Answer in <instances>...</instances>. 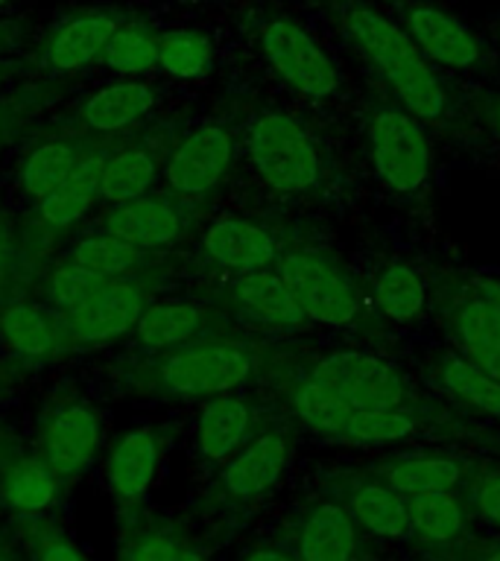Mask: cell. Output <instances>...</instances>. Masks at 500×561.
I'll return each instance as SVG.
<instances>
[{"label":"cell","mask_w":500,"mask_h":561,"mask_svg":"<svg viewBox=\"0 0 500 561\" xmlns=\"http://www.w3.org/2000/svg\"><path fill=\"white\" fill-rule=\"evenodd\" d=\"M73 167H77V152L68 144H44V147L33 149L24 161L21 187L42 202L68 179Z\"/></svg>","instance_id":"e575fe53"},{"label":"cell","mask_w":500,"mask_h":561,"mask_svg":"<svg viewBox=\"0 0 500 561\" xmlns=\"http://www.w3.org/2000/svg\"><path fill=\"white\" fill-rule=\"evenodd\" d=\"M316 383L331 389L345 407L360 410H395L407 403L404 377L386 359L363 351H337L316 363L310 371Z\"/></svg>","instance_id":"52a82bcc"},{"label":"cell","mask_w":500,"mask_h":561,"mask_svg":"<svg viewBox=\"0 0 500 561\" xmlns=\"http://www.w3.org/2000/svg\"><path fill=\"white\" fill-rule=\"evenodd\" d=\"M436 380L451 398H456L465 407L495 415L500 419V380L482 371L477 363L463 357L459 351H447L436 363Z\"/></svg>","instance_id":"ffe728a7"},{"label":"cell","mask_w":500,"mask_h":561,"mask_svg":"<svg viewBox=\"0 0 500 561\" xmlns=\"http://www.w3.org/2000/svg\"><path fill=\"white\" fill-rule=\"evenodd\" d=\"M447 333L463 357L500 380V284L468 280L447 305Z\"/></svg>","instance_id":"ba28073f"},{"label":"cell","mask_w":500,"mask_h":561,"mask_svg":"<svg viewBox=\"0 0 500 561\" xmlns=\"http://www.w3.org/2000/svg\"><path fill=\"white\" fill-rule=\"evenodd\" d=\"M105 284H109V280L94 275V272L82 270L77 263H70V266H61V270L53 272L50 296L53 301L59 307H65L68 313H79L82 307L91 305V301L103 293Z\"/></svg>","instance_id":"74e56055"},{"label":"cell","mask_w":500,"mask_h":561,"mask_svg":"<svg viewBox=\"0 0 500 561\" xmlns=\"http://www.w3.org/2000/svg\"><path fill=\"white\" fill-rule=\"evenodd\" d=\"M351 517L363 529L380 538H404L410 533V515H407V497L393 491L386 482L363 485L351 497Z\"/></svg>","instance_id":"484cf974"},{"label":"cell","mask_w":500,"mask_h":561,"mask_svg":"<svg viewBox=\"0 0 500 561\" xmlns=\"http://www.w3.org/2000/svg\"><path fill=\"white\" fill-rule=\"evenodd\" d=\"M258 50L272 73L298 96L328 100L342 88L340 65L319 38L293 18H263L258 26Z\"/></svg>","instance_id":"7a4b0ae2"},{"label":"cell","mask_w":500,"mask_h":561,"mask_svg":"<svg viewBox=\"0 0 500 561\" xmlns=\"http://www.w3.org/2000/svg\"><path fill=\"white\" fill-rule=\"evenodd\" d=\"M231 164V135L223 126H205L182 140L167 164V182L179 193H205Z\"/></svg>","instance_id":"30bf717a"},{"label":"cell","mask_w":500,"mask_h":561,"mask_svg":"<svg viewBox=\"0 0 500 561\" xmlns=\"http://www.w3.org/2000/svg\"><path fill=\"white\" fill-rule=\"evenodd\" d=\"M117 26H121L117 18L109 15V12H82V15H73L53 33V38L44 47V61L53 70H59V73L86 68L94 59H100L105 42L112 38Z\"/></svg>","instance_id":"4fadbf2b"},{"label":"cell","mask_w":500,"mask_h":561,"mask_svg":"<svg viewBox=\"0 0 500 561\" xmlns=\"http://www.w3.org/2000/svg\"><path fill=\"white\" fill-rule=\"evenodd\" d=\"M121 561H205L196 547L188 538L175 533H147L123 550Z\"/></svg>","instance_id":"f35d334b"},{"label":"cell","mask_w":500,"mask_h":561,"mask_svg":"<svg viewBox=\"0 0 500 561\" xmlns=\"http://www.w3.org/2000/svg\"><path fill=\"white\" fill-rule=\"evenodd\" d=\"M486 561H500V547H498V550H495V552H491V556H489V559H486Z\"/></svg>","instance_id":"bcb514c9"},{"label":"cell","mask_w":500,"mask_h":561,"mask_svg":"<svg viewBox=\"0 0 500 561\" xmlns=\"http://www.w3.org/2000/svg\"><path fill=\"white\" fill-rule=\"evenodd\" d=\"M0 561H9V556H7V547H3V541H0Z\"/></svg>","instance_id":"f6af8a7d"},{"label":"cell","mask_w":500,"mask_h":561,"mask_svg":"<svg viewBox=\"0 0 500 561\" xmlns=\"http://www.w3.org/2000/svg\"><path fill=\"white\" fill-rule=\"evenodd\" d=\"M0 79H3V68H0Z\"/></svg>","instance_id":"c3c4849f"},{"label":"cell","mask_w":500,"mask_h":561,"mask_svg":"<svg viewBox=\"0 0 500 561\" xmlns=\"http://www.w3.org/2000/svg\"><path fill=\"white\" fill-rule=\"evenodd\" d=\"M0 44H3V35H0Z\"/></svg>","instance_id":"681fc988"},{"label":"cell","mask_w":500,"mask_h":561,"mask_svg":"<svg viewBox=\"0 0 500 561\" xmlns=\"http://www.w3.org/2000/svg\"><path fill=\"white\" fill-rule=\"evenodd\" d=\"M156 179V161L144 149H123L103 164L100 173V196L114 205L140 199Z\"/></svg>","instance_id":"83f0119b"},{"label":"cell","mask_w":500,"mask_h":561,"mask_svg":"<svg viewBox=\"0 0 500 561\" xmlns=\"http://www.w3.org/2000/svg\"><path fill=\"white\" fill-rule=\"evenodd\" d=\"M386 12L436 70L468 73L486 59V44L474 26L439 0H393Z\"/></svg>","instance_id":"5b68a950"},{"label":"cell","mask_w":500,"mask_h":561,"mask_svg":"<svg viewBox=\"0 0 500 561\" xmlns=\"http://www.w3.org/2000/svg\"><path fill=\"white\" fill-rule=\"evenodd\" d=\"M211 38L193 30L158 35V68L175 79H200L211 70Z\"/></svg>","instance_id":"f1b7e54d"},{"label":"cell","mask_w":500,"mask_h":561,"mask_svg":"<svg viewBox=\"0 0 500 561\" xmlns=\"http://www.w3.org/2000/svg\"><path fill=\"white\" fill-rule=\"evenodd\" d=\"M366 138L372 164L386 187L395 193H416L428 184L433 147L419 117H412L395 100L377 103L368 112Z\"/></svg>","instance_id":"3957f363"},{"label":"cell","mask_w":500,"mask_h":561,"mask_svg":"<svg viewBox=\"0 0 500 561\" xmlns=\"http://www.w3.org/2000/svg\"><path fill=\"white\" fill-rule=\"evenodd\" d=\"M482 121L495 131V138L500 140V94H491L486 103H482Z\"/></svg>","instance_id":"b9f144b4"},{"label":"cell","mask_w":500,"mask_h":561,"mask_svg":"<svg viewBox=\"0 0 500 561\" xmlns=\"http://www.w3.org/2000/svg\"><path fill=\"white\" fill-rule=\"evenodd\" d=\"M249 156L261 179L279 193H305L319 184L322 158L310 131L284 112L258 114L249 126Z\"/></svg>","instance_id":"277c9868"},{"label":"cell","mask_w":500,"mask_h":561,"mask_svg":"<svg viewBox=\"0 0 500 561\" xmlns=\"http://www.w3.org/2000/svg\"><path fill=\"white\" fill-rule=\"evenodd\" d=\"M100 447V419L88 407H65L44 433V462L56 477H73L94 459Z\"/></svg>","instance_id":"7c38bea8"},{"label":"cell","mask_w":500,"mask_h":561,"mask_svg":"<svg viewBox=\"0 0 500 561\" xmlns=\"http://www.w3.org/2000/svg\"><path fill=\"white\" fill-rule=\"evenodd\" d=\"M372 293H375L377 310L393 322H412L428 301V289L407 263L380 266L375 284H372Z\"/></svg>","instance_id":"4316f807"},{"label":"cell","mask_w":500,"mask_h":561,"mask_svg":"<svg viewBox=\"0 0 500 561\" xmlns=\"http://www.w3.org/2000/svg\"><path fill=\"white\" fill-rule=\"evenodd\" d=\"M182 231V222L167 202L140 196L126 205H114L105 217V234L117 237L135 249H152V245L173 243Z\"/></svg>","instance_id":"2e32d148"},{"label":"cell","mask_w":500,"mask_h":561,"mask_svg":"<svg viewBox=\"0 0 500 561\" xmlns=\"http://www.w3.org/2000/svg\"><path fill=\"white\" fill-rule=\"evenodd\" d=\"M158 471V445L149 430H132L114 447L105 465L109 489L123 506H135L147 497Z\"/></svg>","instance_id":"5bb4252c"},{"label":"cell","mask_w":500,"mask_h":561,"mask_svg":"<svg viewBox=\"0 0 500 561\" xmlns=\"http://www.w3.org/2000/svg\"><path fill=\"white\" fill-rule=\"evenodd\" d=\"M289 445L284 436L266 433L240 447L219 473V485L231 500H254L281 480L287 468Z\"/></svg>","instance_id":"8fae6325"},{"label":"cell","mask_w":500,"mask_h":561,"mask_svg":"<svg viewBox=\"0 0 500 561\" xmlns=\"http://www.w3.org/2000/svg\"><path fill=\"white\" fill-rule=\"evenodd\" d=\"M59 497V477L44 459H24L12 465L0 480V500L18 515H38Z\"/></svg>","instance_id":"603a6c76"},{"label":"cell","mask_w":500,"mask_h":561,"mask_svg":"<svg viewBox=\"0 0 500 561\" xmlns=\"http://www.w3.org/2000/svg\"><path fill=\"white\" fill-rule=\"evenodd\" d=\"M35 561H88L82 552L65 538H42L35 547Z\"/></svg>","instance_id":"60d3db41"},{"label":"cell","mask_w":500,"mask_h":561,"mask_svg":"<svg viewBox=\"0 0 500 561\" xmlns=\"http://www.w3.org/2000/svg\"><path fill=\"white\" fill-rule=\"evenodd\" d=\"M100 173L103 164L88 158V161H77V167L70 170L65 182L42 199V217L50 226H70L79 217H86V210L94 205L100 196Z\"/></svg>","instance_id":"d4e9b609"},{"label":"cell","mask_w":500,"mask_h":561,"mask_svg":"<svg viewBox=\"0 0 500 561\" xmlns=\"http://www.w3.org/2000/svg\"><path fill=\"white\" fill-rule=\"evenodd\" d=\"M333 18L342 38L375 73L401 108L421 123H436L447 114V94L442 73L430 65L410 35L404 33L384 7L375 0H331Z\"/></svg>","instance_id":"6da1fadb"},{"label":"cell","mask_w":500,"mask_h":561,"mask_svg":"<svg viewBox=\"0 0 500 561\" xmlns=\"http://www.w3.org/2000/svg\"><path fill=\"white\" fill-rule=\"evenodd\" d=\"M252 371V359L235 345H200L164 359L161 383L179 394H219L235 389Z\"/></svg>","instance_id":"9c48e42d"},{"label":"cell","mask_w":500,"mask_h":561,"mask_svg":"<svg viewBox=\"0 0 500 561\" xmlns=\"http://www.w3.org/2000/svg\"><path fill=\"white\" fill-rule=\"evenodd\" d=\"M100 59L117 73H147L158 68V35L140 26H117L105 42Z\"/></svg>","instance_id":"d590c367"},{"label":"cell","mask_w":500,"mask_h":561,"mask_svg":"<svg viewBox=\"0 0 500 561\" xmlns=\"http://www.w3.org/2000/svg\"><path fill=\"white\" fill-rule=\"evenodd\" d=\"M243 561H302L298 556L293 552H284V550H272V547H263V550H254L249 552Z\"/></svg>","instance_id":"7bdbcfd3"},{"label":"cell","mask_w":500,"mask_h":561,"mask_svg":"<svg viewBox=\"0 0 500 561\" xmlns=\"http://www.w3.org/2000/svg\"><path fill=\"white\" fill-rule=\"evenodd\" d=\"M474 503L489 524L500 526V473L482 477L474 489Z\"/></svg>","instance_id":"ab89813d"},{"label":"cell","mask_w":500,"mask_h":561,"mask_svg":"<svg viewBox=\"0 0 500 561\" xmlns=\"http://www.w3.org/2000/svg\"><path fill=\"white\" fill-rule=\"evenodd\" d=\"M156 94L152 88L140 82H114V85L100 88L82 105V117L91 129L117 131L126 129L129 123L140 121L149 112Z\"/></svg>","instance_id":"7402d4cb"},{"label":"cell","mask_w":500,"mask_h":561,"mask_svg":"<svg viewBox=\"0 0 500 561\" xmlns=\"http://www.w3.org/2000/svg\"><path fill=\"white\" fill-rule=\"evenodd\" d=\"M140 305V293L132 284L109 280L91 305L70 313V328L79 340H112L138 324Z\"/></svg>","instance_id":"e0dca14e"},{"label":"cell","mask_w":500,"mask_h":561,"mask_svg":"<svg viewBox=\"0 0 500 561\" xmlns=\"http://www.w3.org/2000/svg\"><path fill=\"white\" fill-rule=\"evenodd\" d=\"M0 333L9 348L21 357H44L56 345L53 322L44 310L33 305L9 307L7 313L0 316Z\"/></svg>","instance_id":"4dcf8cb0"},{"label":"cell","mask_w":500,"mask_h":561,"mask_svg":"<svg viewBox=\"0 0 500 561\" xmlns=\"http://www.w3.org/2000/svg\"><path fill=\"white\" fill-rule=\"evenodd\" d=\"M200 328V310L193 305H152L140 313L135 331L149 348H170L191 340Z\"/></svg>","instance_id":"1f68e13d"},{"label":"cell","mask_w":500,"mask_h":561,"mask_svg":"<svg viewBox=\"0 0 500 561\" xmlns=\"http://www.w3.org/2000/svg\"><path fill=\"white\" fill-rule=\"evenodd\" d=\"M237 301L258 322L279 324V328H296V324L305 322V313H302L296 296L289 293L279 272H249L237 284Z\"/></svg>","instance_id":"44dd1931"},{"label":"cell","mask_w":500,"mask_h":561,"mask_svg":"<svg viewBox=\"0 0 500 561\" xmlns=\"http://www.w3.org/2000/svg\"><path fill=\"white\" fill-rule=\"evenodd\" d=\"M459 477H463L459 465L445 456H410V459H398L384 468V482L401 497L454 491Z\"/></svg>","instance_id":"cb8c5ba5"},{"label":"cell","mask_w":500,"mask_h":561,"mask_svg":"<svg viewBox=\"0 0 500 561\" xmlns=\"http://www.w3.org/2000/svg\"><path fill=\"white\" fill-rule=\"evenodd\" d=\"M407 515H410V529L421 533L430 541H454L465 529L463 506L451 491L407 497Z\"/></svg>","instance_id":"f546056e"},{"label":"cell","mask_w":500,"mask_h":561,"mask_svg":"<svg viewBox=\"0 0 500 561\" xmlns=\"http://www.w3.org/2000/svg\"><path fill=\"white\" fill-rule=\"evenodd\" d=\"M7 3H9V0H0V7H7Z\"/></svg>","instance_id":"7dc6e473"},{"label":"cell","mask_w":500,"mask_h":561,"mask_svg":"<svg viewBox=\"0 0 500 561\" xmlns=\"http://www.w3.org/2000/svg\"><path fill=\"white\" fill-rule=\"evenodd\" d=\"M73 263L82 266V270L94 272L100 278H109V275H123L132 266H138L140 249L123 243L112 234L88 237L73 249Z\"/></svg>","instance_id":"8d00e7d4"},{"label":"cell","mask_w":500,"mask_h":561,"mask_svg":"<svg viewBox=\"0 0 500 561\" xmlns=\"http://www.w3.org/2000/svg\"><path fill=\"white\" fill-rule=\"evenodd\" d=\"M416 430V415L407 407L395 410H360L342 430V442L351 445H389Z\"/></svg>","instance_id":"836d02e7"},{"label":"cell","mask_w":500,"mask_h":561,"mask_svg":"<svg viewBox=\"0 0 500 561\" xmlns=\"http://www.w3.org/2000/svg\"><path fill=\"white\" fill-rule=\"evenodd\" d=\"M279 275L296 296L302 313L310 322L342 328L360 313V289L345 270L319 254L293 252L281 257Z\"/></svg>","instance_id":"8992f818"},{"label":"cell","mask_w":500,"mask_h":561,"mask_svg":"<svg viewBox=\"0 0 500 561\" xmlns=\"http://www.w3.org/2000/svg\"><path fill=\"white\" fill-rule=\"evenodd\" d=\"M357 550L354 517L337 503H319L298 533L302 561H351Z\"/></svg>","instance_id":"ac0fdd59"},{"label":"cell","mask_w":500,"mask_h":561,"mask_svg":"<svg viewBox=\"0 0 500 561\" xmlns=\"http://www.w3.org/2000/svg\"><path fill=\"white\" fill-rule=\"evenodd\" d=\"M249 407L240 398H214L205 403L200 415V454L211 462H228L240 450L246 433H249Z\"/></svg>","instance_id":"d6986e66"},{"label":"cell","mask_w":500,"mask_h":561,"mask_svg":"<svg viewBox=\"0 0 500 561\" xmlns=\"http://www.w3.org/2000/svg\"><path fill=\"white\" fill-rule=\"evenodd\" d=\"M205 252L228 270L261 272L275 261V243L261 226L249 219H217L202 234Z\"/></svg>","instance_id":"9a60e30c"},{"label":"cell","mask_w":500,"mask_h":561,"mask_svg":"<svg viewBox=\"0 0 500 561\" xmlns=\"http://www.w3.org/2000/svg\"><path fill=\"white\" fill-rule=\"evenodd\" d=\"M3 278H7V252L0 249V287H3Z\"/></svg>","instance_id":"ee69618b"},{"label":"cell","mask_w":500,"mask_h":561,"mask_svg":"<svg viewBox=\"0 0 500 561\" xmlns=\"http://www.w3.org/2000/svg\"><path fill=\"white\" fill-rule=\"evenodd\" d=\"M293 407H296L298 419L305 421L307 427H314L316 433H325V436L333 438L342 436V430H345V424L354 415L351 407H345L331 389L316 383L314 377H307L305 383H298V389L293 392Z\"/></svg>","instance_id":"d6a6232c"}]
</instances>
